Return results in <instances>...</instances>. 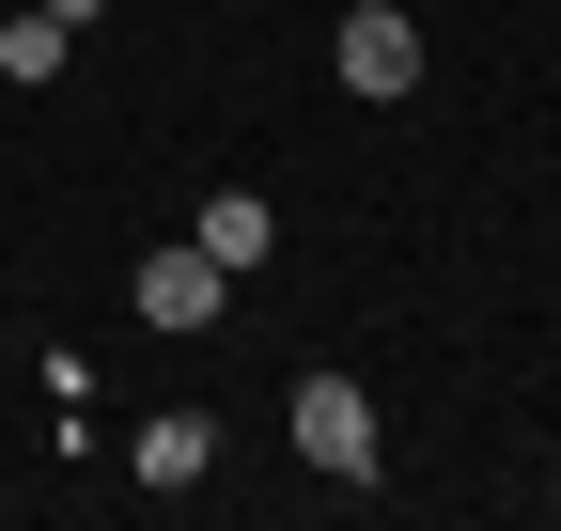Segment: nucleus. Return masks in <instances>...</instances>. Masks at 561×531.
Listing matches in <instances>:
<instances>
[{
	"label": "nucleus",
	"instance_id": "f257e3e1",
	"mask_svg": "<svg viewBox=\"0 0 561 531\" xmlns=\"http://www.w3.org/2000/svg\"><path fill=\"white\" fill-rule=\"evenodd\" d=\"M297 453H312L328 485H375V453H390L375 438V391L359 375H297Z\"/></svg>",
	"mask_w": 561,
	"mask_h": 531
},
{
	"label": "nucleus",
	"instance_id": "f03ea898",
	"mask_svg": "<svg viewBox=\"0 0 561 531\" xmlns=\"http://www.w3.org/2000/svg\"><path fill=\"white\" fill-rule=\"evenodd\" d=\"M125 297H140V328H172V344H187V328H219V297H234V266L203 250V235H187V250H157V266H140Z\"/></svg>",
	"mask_w": 561,
	"mask_h": 531
},
{
	"label": "nucleus",
	"instance_id": "7ed1b4c3",
	"mask_svg": "<svg viewBox=\"0 0 561 531\" xmlns=\"http://www.w3.org/2000/svg\"><path fill=\"white\" fill-rule=\"evenodd\" d=\"M328 63H343V94H421V32L390 16V0H343V47Z\"/></svg>",
	"mask_w": 561,
	"mask_h": 531
},
{
	"label": "nucleus",
	"instance_id": "20e7f679",
	"mask_svg": "<svg viewBox=\"0 0 561 531\" xmlns=\"http://www.w3.org/2000/svg\"><path fill=\"white\" fill-rule=\"evenodd\" d=\"M203 470H219V422H203V407H157V422H140V485H203Z\"/></svg>",
	"mask_w": 561,
	"mask_h": 531
},
{
	"label": "nucleus",
	"instance_id": "39448f33",
	"mask_svg": "<svg viewBox=\"0 0 561 531\" xmlns=\"http://www.w3.org/2000/svg\"><path fill=\"white\" fill-rule=\"evenodd\" d=\"M203 250H219L234 282H250V266L280 250V219H265V188H219V204H203Z\"/></svg>",
	"mask_w": 561,
	"mask_h": 531
},
{
	"label": "nucleus",
	"instance_id": "423d86ee",
	"mask_svg": "<svg viewBox=\"0 0 561 531\" xmlns=\"http://www.w3.org/2000/svg\"><path fill=\"white\" fill-rule=\"evenodd\" d=\"M0 79H62V16L32 0V16H0Z\"/></svg>",
	"mask_w": 561,
	"mask_h": 531
},
{
	"label": "nucleus",
	"instance_id": "0eeeda50",
	"mask_svg": "<svg viewBox=\"0 0 561 531\" xmlns=\"http://www.w3.org/2000/svg\"><path fill=\"white\" fill-rule=\"evenodd\" d=\"M47 16H62V32H94V16H110V0H47Z\"/></svg>",
	"mask_w": 561,
	"mask_h": 531
}]
</instances>
